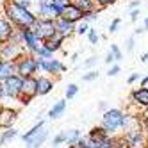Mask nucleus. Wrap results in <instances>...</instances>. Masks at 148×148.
I'll return each mask as SVG.
<instances>
[{"instance_id": "1", "label": "nucleus", "mask_w": 148, "mask_h": 148, "mask_svg": "<svg viewBox=\"0 0 148 148\" xmlns=\"http://www.w3.org/2000/svg\"><path fill=\"white\" fill-rule=\"evenodd\" d=\"M2 16H5L16 29H29L34 27L38 16L34 14L32 9H25L14 5L11 0H4L2 2Z\"/></svg>"}, {"instance_id": "2", "label": "nucleus", "mask_w": 148, "mask_h": 148, "mask_svg": "<svg viewBox=\"0 0 148 148\" xmlns=\"http://www.w3.org/2000/svg\"><path fill=\"white\" fill-rule=\"evenodd\" d=\"M123 116H125V112L121 109H116V107L103 111V114H102V127L109 134H114L116 130H121Z\"/></svg>"}, {"instance_id": "3", "label": "nucleus", "mask_w": 148, "mask_h": 148, "mask_svg": "<svg viewBox=\"0 0 148 148\" xmlns=\"http://www.w3.org/2000/svg\"><path fill=\"white\" fill-rule=\"evenodd\" d=\"M14 62H16V75H20L22 79L32 77L38 73V59L32 54H27L25 52V54Z\"/></svg>"}, {"instance_id": "4", "label": "nucleus", "mask_w": 148, "mask_h": 148, "mask_svg": "<svg viewBox=\"0 0 148 148\" xmlns=\"http://www.w3.org/2000/svg\"><path fill=\"white\" fill-rule=\"evenodd\" d=\"M22 30V47L23 50L27 52V54H36V52L43 47V39H41L38 34H36V30L32 27H29V29H20Z\"/></svg>"}, {"instance_id": "5", "label": "nucleus", "mask_w": 148, "mask_h": 148, "mask_svg": "<svg viewBox=\"0 0 148 148\" xmlns=\"http://www.w3.org/2000/svg\"><path fill=\"white\" fill-rule=\"evenodd\" d=\"M45 73V75H61L66 71V64L62 61L50 57V59H38V73Z\"/></svg>"}, {"instance_id": "6", "label": "nucleus", "mask_w": 148, "mask_h": 148, "mask_svg": "<svg viewBox=\"0 0 148 148\" xmlns=\"http://www.w3.org/2000/svg\"><path fill=\"white\" fill-rule=\"evenodd\" d=\"M18 116H20L18 107L0 103V130L9 129V127H14V123H16V120H18Z\"/></svg>"}, {"instance_id": "7", "label": "nucleus", "mask_w": 148, "mask_h": 148, "mask_svg": "<svg viewBox=\"0 0 148 148\" xmlns=\"http://www.w3.org/2000/svg\"><path fill=\"white\" fill-rule=\"evenodd\" d=\"M22 77L20 75H11L9 79H5L2 84H4V93H5V98L9 100H16L20 97V93H22Z\"/></svg>"}, {"instance_id": "8", "label": "nucleus", "mask_w": 148, "mask_h": 148, "mask_svg": "<svg viewBox=\"0 0 148 148\" xmlns=\"http://www.w3.org/2000/svg\"><path fill=\"white\" fill-rule=\"evenodd\" d=\"M129 102H130V105L137 107V111H145L148 107V88L139 86V88L132 89L129 95Z\"/></svg>"}, {"instance_id": "9", "label": "nucleus", "mask_w": 148, "mask_h": 148, "mask_svg": "<svg viewBox=\"0 0 148 148\" xmlns=\"http://www.w3.org/2000/svg\"><path fill=\"white\" fill-rule=\"evenodd\" d=\"M32 29L36 30V34L41 39H47V38L56 34V20H52V18H38Z\"/></svg>"}, {"instance_id": "10", "label": "nucleus", "mask_w": 148, "mask_h": 148, "mask_svg": "<svg viewBox=\"0 0 148 148\" xmlns=\"http://www.w3.org/2000/svg\"><path fill=\"white\" fill-rule=\"evenodd\" d=\"M23 54H25L23 47L13 43V41H7V43L0 45V56H2L4 61H18Z\"/></svg>"}, {"instance_id": "11", "label": "nucleus", "mask_w": 148, "mask_h": 148, "mask_svg": "<svg viewBox=\"0 0 148 148\" xmlns=\"http://www.w3.org/2000/svg\"><path fill=\"white\" fill-rule=\"evenodd\" d=\"M125 139L129 141V145L132 148H139V146H145L148 145V137L145 134L143 129H136V130H130V132H123Z\"/></svg>"}, {"instance_id": "12", "label": "nucleus", "mask_w": 148, "mask_h": 148, "mask_svg": "<svg viewBox=\"0 0 148 148\" xmlns=\"http://www.w3.org/2000/svg\"><path fill=\"white\" fill-rule=\"evenodd\" d=\"M48 129L47 127H43V129H39L36 134H32L29 137V139H25L23 143H25V148H41L45 145V141L48 139Z\"/></svg>"}, {"instance_id": "13", "label": "nucleus", "mask_w": 148, "mask_h": 148, "mask_svg": "<svg viewBox=\"0 0 148 148\" xmlns=\"http://www.w3.org/2000/svg\"><path fill=\"white\" fill-rule=\"evenodd\" d=\"M20 95H25L29 98H36L38 97V77L32 75V77H25L22 80V93Z\"/></svg>"}, {"instance_id": "14", "label": "nucleus", "mask_w": 148, "mask_h": 148, "mask_svg": "<svg viewBox=\"0 0 148 148\" xmlns=\"http://www.w3.org/2000/svg\"><path fill=\"white\" fill-rule=\"evenodd\" d=\"M56 32L62 38H71L73 34H75V23L68 22V20L64 18H56Z\"/></svg>"}, {"instance_id": "15", "label": "nucleus", "mask_w": 148, "mask_h": 148, "mask_svg": "<svg viewBox=\"0 0 148 148\" xmlns=\"http://www.w3.org/2000/svg\"><path fill=\"white\" fill-rule=\"evenodd\" d=\"M82 16H84V13L80 11V9L75 7V5H71L68 2L64 5V9H62V13H61L59 18H64V20H68V22H71V23H79V22H82Z\"/></svg>"}, {"instance_id": "16", "label": "nucleus", "mask_w": 148, "mask_h": 148, "mask_svg": "<svg viewBox=\"0 0 148 148\" xmlns=\"http://www.w3.org/2000/svg\"><path fill=\"white\" fill-rule=\"evenodd\" d=\"M14 25L9 22V20L5 16H2V13H0V45L7 43L9 39H11V34L14 32Z\"/></svg>"}, {"instance_id": "17", "label": "nucleus", "mask_w": 148, "mask_h": 148, "mask_svg": "<svg viewBox=\"0 0 148 148\" xmlns=\"http://www.w3.org/2000/svg\"><path fill=\"white\" fill-rule=\"evenodd\" d=\"M56 82L50 75H39L38 77V97H47V95L54 89Z\"/></svg>"}, {"instance_id": "18", "label": "nucleus", "mask_w": 148, "mask_h": 148, "mask_svg": "<svg viewBox=\"0 0 148 148\" xmlns=\"http://www.w3.org/2000/svg\"><path fill=\"white\" fill-rule=\"evenodd\" d=\"M109 136V132L103 129L102 125H95L93 129L89 130V134H88V137H86V145H89V146H93L95 143H98V141H102V139H105V137Z\"/></svg>"}, {"instance_id": "19", "label": "nucleus", "mask_w": 148, "mask_h": 148, "mask_svg": "<svg viewBox=\"0 0 148 148\" xmlns=\"http://www.w3.org/2000/svg\"><path fill=\"white\" fill-rule=\"evenodd\" d=\"M62 43H64V38L59 36L57 32H56L54 36H50V38H47V39H43V47H45L47 50H50L52 54L59 52V50L62 48Z\"/></svg>"}, {"instance_id": "20", "label": "nucleus", "mask_w": 148, "mask_h": 148, "mask_svg": "<svg viewBox=\"0 0 148 148\" xmlns=\"http://www.w3.org/2000/svg\"><path fill=\"white\" fill-rule=\"evenodd\" d=\"M16 73V62L14 61H2L0 62V82H4L11 75Z\"/></svg>"}, {"instance_id": "21", "label": "nucleus", "mask_w": 148, "mask_h": 148, "mask_svg": "<svg viewBox=\"0 0 148 148\" xmlns=\"http://www.w3.org/2000/svg\"><path fill=\"white\" fill-rule=\"evenodd\" d=\"M64 111H66V100H57V102L50 107L48 118H50V120H57V118H61V116L64 114Z\"/></svg>"}, {"instance_id": "22", "label": "nucleus", "mask_w": 148, "mask_h": 148, "mask_svg": "<svg viewBox=\"0 0 148 148\" xmlns=\"http://www.w3.org/2000/svg\"><path fill=\"white\" fill-rule=\"evenodd\" d=\"M16 137H18V130L14 129V127H9V129L0 130V146L9 145L11 141H14Z\"/></svg>"}, {"instance_id": "23", "label": "nucleus", "mask_w": 148, "mask_h": 148, "mask_svg": "<svg viewBox=\"0 0 148 148\" xmlns=\"http://www.w3.org/2000/svg\"><path fill=\"white\" fill-rule=\"evenodd\" d=\"M48 4H50V16L56 20V18L61 16L62 9H64V5L68 2H66V0H48Z\"/></svg>"}, {"instance_id": "24", "label": "nucleus", "mask_w": 148, "mask_h": 148, "mask_svg": "<svg viewBox=\"0 0 148 148\" xmlns=\"http://www.w3.org/2000/svg\"><path fill=\"white\" fill-rule=\"evenodd\" d=\"M68 2H70L71 5L79 7L82 13L91 11V9H95V7H97V5H95V0H68Z\"/></svg>"}, {"instance_id": "25", "label": "nucleus", "mask_w": 148, "mask_h": 148, "mask_svg": "<svg viewBox=\"0 0 148 148\" xmlns=\"http://www.w3.org/2000/svg\"><path fill=\"white\" fill-rule=\"evenodd\" d=\"M111 148H132L125 136H111Z\"/></svg>"}, {"instance_id": "26", "label": "nucleus", "mask_w": 148, "mask_h": 148, "mask_svg": "<svg viewBox=\"0 0 148 148\" xmlns=\"http://www.w3.org/2000/svg\"><path fill=\"white\" fill-rule=\"evenodd\" d=\"M64 134H66V143L64 145H71V143H77L80 137H82V134H80V130L79 129H71V130H64Z\"/></svg>"}, {"instance_id": "27", "label": "nucleus", "mask_w": 148, "mask_h": 148, "mask_svg": "<svg viewBox=\"0 0 148 148\" xmlns=\"http://www.w3.org/2000/svg\"><path fill=\"white\" fill-rule=\"evenodd\" d=\"M43 127H45V121H43V120H39L38 123H34V125H32V127H30V129H29L27 132H23V134H22V141H25V139H29V137H30V136H32V134H36V132H38L39 129H43Z\"/></svg>"}, {"instance_id": "28", "label": "nucleus", "mask_w": 148, "mask_h": 148, "mask_svg": "<svg viewBox=\"0 0 148 148\" xmlns=\"http://www.w3.org/2000/svg\"><path fill=\"white\" fill-rule=\"evenodd\" d=\"M77 93H79V86H77V84H68V88L64 91V97H66V100H71V98L77 97Z\"/></svg>"}, {"instance_id": "29", "label": "nucleus", "mask_w": 148, "mask_h": 148, "mask_svg": "<svg viewBox=\"0 0 148 148\" xmlns=\"http://www.w3.org/2000/svg\"><path fill=\"white\" fill-rule=\"evenodd\" d=\"M64 143H66V134H64V130L59 132V134H56L54 139H52V146H54V148H57L59 145H64Z\"/></svg>"}, {"instance_id": "30", "label": "nucleus", "mask_w": 148, "mask_h": 148, "mask_svg": "<svg viewBox=\"0 0 148 148\" xmlns=\"http://www.w3.org/2000/svg\"><path fill=\"white\" fill-rule=\"evenodd\" d=\"M89 30V23L88 22H79V23H75V34H79V36H82V34H86Z\"/></svg>"}, {"instance_id": "31", "label": "nucleus", "mask_w": 148, "mask_h": 148, "mask_svg": "<svg viewBox=\"0 0 148 148\" xmlns=\"http://www.w3.org/2000/svg\"><path fill=\"white\" fill-rule=\"evenodd\" d=\"M86 36H88V39H89V43L91 45H97L98 41H100V36H98V32L95 30L93 27H89V30L86 32Z\"/></svg>"}, {"instance_id": "32", "label": "nucleus", "mask_w": 148, "mask_h": 148, "mask_svg": "<svg viewBox=\"0 0 148 148\" xmlns=\"http://www.w3.org/2000/svg\"><path fill=\"white\" fill-rule=\"evenodd\" d=\"M34 56H36V59H50V57H54V54H52L50 50H47L45 47H41Z\"/></svg>"}, {"instance_id": "33", "label": "nucleus", "mask_w": 148, "mask_h": 148, "mask_svg": "<svg viewBox=\"0 0 148 148\" xmlns=\"http://www.w3.org/2000/svg\"><path fill=\"white\" fill-rule=\"evenodd\" d=\"M109 52L114 56V61H121V59H123V52H121V48H120L118 45H114V43H112Z\"/></svg>"}, {"instance_id": "34", "label": "nucleus", "mask_w": 148, "mask_h": 148, "mask_svg": "<svg viewBox=\"0 0 148 148\" xmlns=\"http://www.w3.org/2000/svg\"><path fill=\"white\" fill-rule=\"evenodd\" d=\"M97 79H98V71L97 70H89L88 73H84V75H82L84 82H93V80H97Z\"/></svg>"}, {"instance_id": "35", "label": "nucleus", "mask_w": 148, "mask_h": 148, "mask_svg": "<svg viewBox=\"0 0 148 148\" xmlns=\"http://www.w3.org/2000/svg\"><path fill=\"white\" fill-rule=\"evenodd\" d=\"M118 0H95V5H97L100 11L102 9H105V7H109V5H114Z\"/></svg>"}, {"instance_id": "36", "label": "nucleus", "mask_w": 148, "mask_h": 148, "mask_svg": "<svg viewBox=\"0 0 148 148\" xmlns=\"http://www.w3.org/2000/svg\"><path fill=\"white\" fill-rule=\"evenodd\" d=\"M14 5H20V7H25V9H32L34 5V0H11Z\"/></svg>"}, {"instance_id": "37", "label": "nucleus", "mask_w": 148, "mask_h": 148, "mask_svg": "<svg viewBox=\"0 0 148 148\" xmlns=\"http://www.w3.org/2000/svg\"><path fill=\"white\" fill-rule=\"evenodd\" d=\"M120 71H121L120 64H114V62H112V64H109V70H107V75H109V77H116V75H118Z\"/></svg>"}, {"instance_id": "38", "label": "nucleus", "mask_w": 148, "mask_h": 148, "mask_svg": "<svg viewBox=\"0 0 148 148\" xmlns=\"http://www.w3.org/2000/svg\"><path fill=\"white\" fill-rule=\"evenodd\" d=\"M93 146H95V148H111V136H107L105 139H102V141H98V143H95Z\"/></svg>"}, {"instance_id": "39", "label": "nucleus", "mask_w": 148, "mask_h": 148, "mask_svg": "<svg viewBox=\"0 0 148 148\" xmlns=\"http://www.w3.org/2000/svg\"><path fill=\"white\" fill-rule=\"evenodd\" d=\"M120 23H121V20H120V18H114L112 22H111V25H109V32H111V34L116 32V30L120 29Z\"/></svg>"}, {"instance_id": "40", "label": "nucleus", "mask_w": 148, "mask_h": 148, "mask_svg": "<svg viewBox=\"0 0 148 148\" xmlns=\"http://www.w3.org/2000/svg\"><path fill=\"white\" fill-rule=\"evenodd\" d=\"M84 146H86V137H80L77 143H71V145H68L66 148H84Z\"/></svg>"}, {"instance_id": "41", "label": "nucleus", "mask_w": 148, "mask_h": 148, "mask_svg": "<svg viewBox=\"0 0 148 148\" xmlns=\"http://www.w3.org/2000/svg\"><path fill=\"white\" fill-rule=\"evenodd\" d=\"M134 47H136V39H134V36H130L129 39H127V52H132Z\"/></svg>"}, {"instance_id": "42", "label": "nucleus", "mask_w": 148, "mask_h": 148, "mask_svg": "<svg viewBox=\"0 0 148 148\" xmlns=\"http://www.w3.org/2000/svg\"><path fill=\"white\" fill-rule=\"evenodd\" d=\"M141 116V127L143 130H148V114H139Z\"/></svg>"}, {"instance_id": "43", "label": "nucleus", "mask_w": 148, "mask_h": 148, "mask_svg": "<svg viewBox=\"0 0 148 148\" xmlns=\"http://www.w3.org/2000/svg\"><path fill=\"white\" fill-rule=\"evenodd\" d=\"M95 64H97V57H89L88 61H84V66H86V68H91V66H95Z\"/></svg>"}, {"instance_id": "44", "label": "nucleus", "mask_w": 148, "mask_h": 148, "mask_svg": "<svg viewBox=\"0 0 148 148\" xmlns=\"http://www.w3.org/2000/svg\"><path fill=\"white\" fill-rule=\"evenodd\" d=\"M137 16H139V7H137V9H130V20H132V22H137Z\"/></svg>"}, {"instance_id": "45", "label": "nucleus", "mask_w": 148, "mask_h": 148, "mask_svg": "<svg viewBox=\"0 0 148 148\" xmlns=\"http://www.w3.org/2000/svg\"><path fill=\"white\" fill-rule=\"evenodd\" d=\"M103 62H105V64H112V62H116V61H114V56L111 54V52H109V54H107V56H105V59H103Z\"/></svg>"}, {"instance_id": "46", "label": "nucleus", "mask_w": 148, "mask_h": 148, "mask_svg": "<svg viewBox=\"0 0 148 148\" xmlns=\"http://www.w3.org/2000/svg\"><path fill=\"white\" fill-rule=\"evenodd\" d=\"M127 80H129V84H134L136 80H139V73H130V75H129V79H127Z\"/></svg>"}, {"instance_id": "47", "label": "nucleus", "mask_w": 148, "mask_h": 148, "mask_svg": "<svg viewBox=\"0 0 148 148\" xmlns=\"http://www.w3.org/2000/svg\"><path fill=\"white\" fill-rule=\"evenodd\" d=\"M5 100V93H4V84L0 82V103Z\"/></svg>"}, {"instance_id": "48", "label": "nucleus", "mask_w": 148, "mask_h": 148, "mask_svg": "<svg viewBox=\"0 0 148 148\" xmlns=\"http://www.w3.org/2000/svg\"><path fill=\"white\" fill-rule=\"evenodd\" d=\"M129 7L130 9H137V7H139V0H132V2L129 4Z\"/></svg>"}, {"instance_id": "49", "label": "nucleus", "mask_w": 148, "mask_h": 148, "mask_svg": "<svg viewBox=\"0 0 148 148\" xmlns=\"http://www.w3.org/2000/svg\"><path fill=\"white\" fill-rule=\"evenodd\" d=\"M98 109H100V111H107V103H105V102H100V103H98Z\"/></svg>"}, {"instance_id": "50", "label": "nucleus", "mask_w": 148, "mask_h": 148, "mask_svg": "<svg viewBox=\"0 0 148 148\" xmlns=\"http://www.w3.org/2000/svg\"><path fill=\"white\" fill-rule=\"evenodd\" d=\"M145 30H146L145 27H137V29L134 30V34H143V32H145Z\"/></svg>"}, {"instance_id": "51", "label": "nucleus", "mask_w": 148, "mask_h": 148, "mask_svg": "<svg viewBox=\"0 0 148 148\" xmlns=\"http://www.w3.org/2000/svg\"><path fill=\"white\" fill-rule=\"evenodd\" d=\"M77 59H79V54H73V56L70 57V61H71V62H77Z\"/></svg>"}, {"instance_id": "52", "label": "nucleus", "mask_w": 148, "mask_h": 148, "mask_svg": "<svg viewBox=\"0 0 148 148\" xmlns=\"http://www.w3.org/2000/svg\"><path fill=\"white\" fill-rule=\"evenodd\" d=\"M139 59H141V61H143V62H146V61H148V52H146V54H143V56H141V57H139Z\"/></svg>"}, {"instance_id": "53", "label": "nucleus", "mask_w": 148, "mask_h": 148, "mask_svg": "<svg viewBox=\"0 0 148 148\" xmlns=\"http://www.w3.org/2000/svg\"><path fill=\"white\" fill-rule=\"evenodd\" d=\"M141 86H146V88H148V77H145V79L141 80Z\"/></svg>"}, {"instance_id": "54", "label": "nucleus", "mask_w": 148, "mask_h": 148, "mask_svg": "<svg viewBox=\"0 0 148 148\" xmlns=\"http://www.w3.org/2000/svg\"><path fill=\"white\" fill-rule=\"evenodd\" d=\"M145 29L148 30V16H146V20H145Z\"/></svg>"}, {"instance_id": "55", "label": "nucleus", "mask_w": 148, "mask_h": 148, "mask_svg": "<svg viewBox=\"0 0 148 148\" xmlns=\"http://www.w3.org/2000/svg\"><path fill=\"white\" fill-rule=\"evenodd\" d=\"M141 114H148V107H146V109H145V111H143Z\"/></svg>"}, {"instance_id": "56", "label": "nucleus", "mask_w": 148, "mask_h": 148, "mask_svg": "<svg viewBox=\"0 0 148 148\" xmlns=\"http://www.w3.org/2000/svg\"><path fill=\"white\" fill-rule=\"evenodd\" d=\"M84 148H95V146H89V145H86V146H84Z\"/></svg>"}, {"instance_id": "57", "label": "nucleus", "mask_w": 148, "mask_h": 148, "mask_svg": "<svg viewBox=\"0 0 148 148\" xmlns=\"http://www.w3.org/2000/svg\"><path fill=\"white\" fill-rule=\"evenodd\" d=\"M139 148H148V145H145V146H139Z\"/></svg>"}, {"instance_id": "58", "label": "nucleus", "mask_w": 148, "mask_h": 148, "mask_svg": "<svg viewBox=\"0 0 148 148\" xmlns=\"http://www.w3.org/2000/svg\"><path fill=\"white\" fill-rule=\"evenodd\" d=\"M2 61H4V59H2V56H0V62H2Z\"/></svg>"}, {"instance_id": "59", "label": "nucleus", "mask_w": 148, "mask_h": 148, "mask_svg": "<svg viewBox=\"0 0 148 148\" xmlns=\"http://www.w3.org/2000/svg\"><path fill=\"white\" fill-rule=\"evenodd\" d=\"M66 2H68V0H66Z\"/></svg>"}]
</instances>
